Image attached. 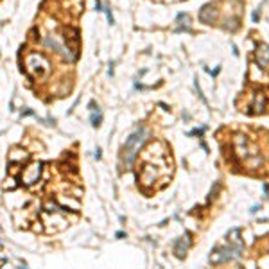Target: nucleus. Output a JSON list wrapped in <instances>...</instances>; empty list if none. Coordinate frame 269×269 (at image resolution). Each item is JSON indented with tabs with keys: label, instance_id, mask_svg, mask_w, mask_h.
<instances>
[{
	"label": "nucleus",
	"instance_id": "20e7f679",
	"mask_svg": "<svg viewBox=\"0 0 269 269\" xmlns=\"http://www.w3.org/2000/svg\"><path fill=\"white\" fill-rule=\"evenodd\" d=\"M199 18H201V22H205V23H212V22L215 20V9H214L212 6H205V7L201 9Z\"/></svg>",
	"mask_w": 269,
	"mask_h": 269
},
{
	"label": "nucleus",
	"instance_id": "f03ea898",
	"mask_svg": "<svg viewBox=\"0 0 269 269\" xmlns=\"http://www.w3.org/2000/svg\"><path fill=\"white\" fill-rule=\"evenodd\" d=\"M239 246H231V248H226V249H215L214 253H212V257H210V262L212 264H221V262H224V260H231L239 257Z\"/></svg>",
	"mask_w": 269,
	"mask_h": 269
},
{
	"label": "nucleus",
	"instance_id": "f257e3e1",
	"mask_svg": "<svg viewBox=\"0 0 269 269\" xmlns=\"http://www.w3.org/2000/svg\"><path fill=\"white\" fill-rule=\"evenodd\" d=\"M144 136H145V129H136L127 140H126V145H124V162L127 167L133 165L134 162V156L138 153V149H140V145L144 142Z\"/></svg>",
	"mask_w": 269,
	"mask_h": 269
},
{
	"label": "nucleus",
	"instance_id": "39448f33",
	"mask_svg": "<svg viewBox=\"0 0 269 269\" xmlns=\"http://www.w3.org/2000/svg\"><path fill=\"white\" fill-rule=\"evenodd\" d=\"M187 248H188V242H185L183 244V240H178V244H176V255L181 259V257H185V251H187Z\"/></svg>",
	"mask_w": 269,
	"mask_h": 269
},
{
	"label": "nucleus",
	"instance_id": "423d86ee",
	"mask_svg": "<svg viewBox=\"0 0 269 269\" xmlns=\"http://www.w3.org/2000/svg\"><path fill=\"white\" fill-rule=\"evenodd\" d=\"M99 122H101V115H99V111H97V115H95V113L92 115V126H95V127H97V126H99Z\"/></svg>",
	"mask_w": 269,
	"mask_h": 269
},
{
	"label": "nucleus",
	"instance_id": "0eeeda50",
	"mask_svg": "<svg viewBox=\"0 0 269 269\" xmlns=\"http://www.w3.org/2000/svg\"><path fill=\"white\" fill-rule=\"evenodd\" d=\"M0 231H2V228H0Z\"/></svg>",
	"mask_w": 269,
	"mask_h": 269
},
{
	"label": "nucleus",
	"instance_id": "7ed1b4c3",
	"mask_svg": "<svg viewBox=\"0 0 269 269\" xmlns=\"http://www.w3.org/2000/svg\"><path fill=\"white\" fill-rule=\"evenodd\" d=\"M255 58H257V63H259L260 68H264V70H266V68L269 66V47H267V45L260 43L259 47H257Z\"/></svg>",
	"mask_w": 269,
	"mask_h": 269
}]
</instances>
